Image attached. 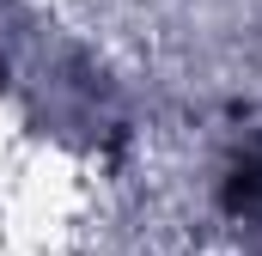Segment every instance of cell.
I'll return each instance as SVG.
<instances>
[{
	"label": "cell",
	"instance_id": "cell-1",
	"mask_svg": "<svg viewBox=\"0 0 262 256\" xmlns=\"http://www.w3.org/2000/svg\"><path fill=\"white\" fill-rule=\"evenodd\" d=\"M220 214L262 232V140L238 146L226 159V177H220Z\"/></svg>",
	"mask_w": 262,
	"mask_h": 256
}]
</instances>
